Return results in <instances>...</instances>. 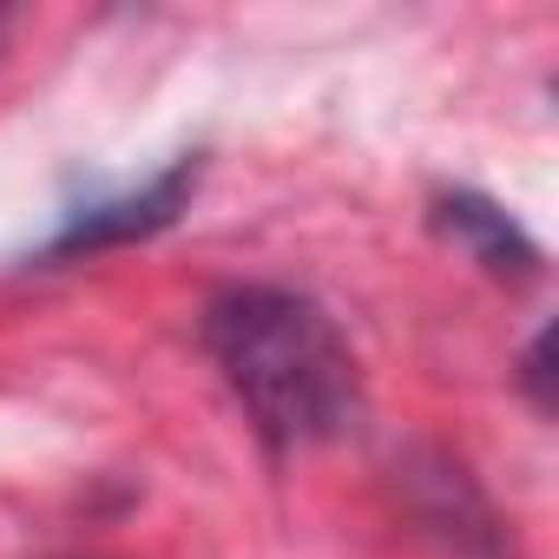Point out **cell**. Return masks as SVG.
I'll use <instances>...</instances> for the list:
<instances>
[{
	"instance_id": "obj_1",
	"label": "cell",
	"mask_w": 559,
	"mask_h": 559,
	"mask_svg": "<svg viewBox=\"0 0 559 559\" xmlns=\"http://www.w3.org/2000/svg\"><path fill=\"white\" fill-rule=\"evenodd\" d=\"M204 356L270 448H317L362 408V369L336 317L284 284H230L198 317Z\"/></svg>"
},
{
	"instance_id": "obj_2",
	"label": "cell",
	"mask_w": 559,
	"mask_h": 559,
	"mask_svg": "<svg viewBox=\"0 0 559 559\" xmlns=\"http://www.w3.org/2000/svg\"><path fill=\"white\" fill-rule=\"evenodd\" d=\"M198 178H204V152H178V158H165L139 185H119V191H99V198L67 204L60 224H53V237L34 250V263H73V257L119 250V243H145V237L171 230L185 217Z\"/></svg>"
},
{
	"instance_id": "obj_3",
	"label": "cell",
	"mask_w": 559,
	"mask_h": 559,
	"mask_svg": "<svg viewBox=\"0 0 559 559\" xmlns=\"http://www.w3.org/2000/svg\"><path fill=\"white\" fill-rule=\"evenodd\" d=\"M435 230L454 250H467L487 276H500V284H526V276H539V243L526 237V224L507 204L480 198V191H441L435 198Z\"/></svg>"
},
{
	"instance_id": "obj_4",
	"label": "cell",
	"mask_w": 559,
	"mask_h": 559,
	"mask_svg": "<svg viewBox=\"0 0 559 559\" xmlns=\"http://www.w3.org/2000/svg\"><path fill=\"white\" fill-rule=\"evenodd\" d=\"M520 389H526V402H533L539 415H552V330H539V336L526 343V356H520Z\"/></svg>"
}]
</instances>
